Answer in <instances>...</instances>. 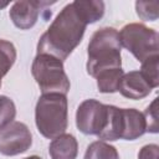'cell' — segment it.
I'll list each match as a JSON object with an SVG mask.
<instances>
[{
    "label": "cell",
    "instance_id": "1",
    "mask_svg": "<svg viewBox=\"0 0 159 159\" xmlns=\"http://www.w3.org/2000/svg\"><path fill=\"white\" fill-rule=\"evenodd\" d=\"M87 24L73 2L67 4L37 42V53L51 55L62 62L81 43Z\"/></svg>",
    "mask_w": 159,
    "mask_h": 159
},
{
    "label": "cell",
    "instance_id": "2",
    "mask_svg": "<svg viewBox=\"0 0 159 159\" xmlns=\"http://www.w3.org/2000/svg\"><path fill=\"white\" fill-rule=\"evenodd\" d=\"M120 40L114 27H102L97 30L88 43L87 73L96 77L99 72L108 68H120Z\"/></svg>",
    "mask_w": 159,
    "mask_h": 159
},
{
    "label": "cell",
    "instance_id": "3",
    "mask_svg": "<svg viewBox=\"0 0 159 159\" xmlns=\"http://www.w3.org/2000/svg\"><path fill=\"white\" fill-rule=\"evenodd\" d=\"M37 130L47 139L65 134L68 125V102L66 94H42L35 108Z\"/></svg>",
    "mask_w": 159,
    "mask_h": 159
},
{
    "label": "cell",
    "instance_id": "4",
    "mask_svg": "<svg viewBox=\"0 0 159 159\" xmlns=\"http://www.w3.org/2000/svg\"><path fill=\"white\" fill-rule=\"evenodd\" d=\"M31 73L42 94H67L71 83L65 72L63 62L51 55L37 53L31 65Z\"/></svg>",
    "mask_w": 159,
    "mask_h": 159
},
{
    "label": "cell",
    "instance_id": "5",
    "mask_svg": "<svg viewBox=\"0 0 159 159\" xmlns=\"http://www.w3.org/2000/svg\"><path fill=\"white\" fill-rule=\"evenodd\" d=\"M122 47L143 62L149 57L159 55V35L154 29L139 22H132L122 27L118 32Z\"/></svg>",
    "mask_w": 159,
    "mask_h": 159
},
{
    "label": "cell",
    "instance_id": "6",
    "mask_svg": "<svg viewBox=\"0 0 159 159\" xmlns=\"http://www.w3.org/2000/svg\"><path fill=\"white\" fill-rule=\"evenodd\" d=\"M107 116V104L97 99L83 101L76 112V125L80 132L87 135H98L103 129Z\"/></svg>",
    "mask_w": 159,
    "mask_h": 159
},
{
    "label": "cell",
    "instance_id": "7",
    "mask_svg": "<svg viewBox=\"0 0 159 159\" xmlns=\"http://www.w3.org/2000/svg\"><path fill=\"white\" fill-rule=\"evenodd\" d=\"M32 144L29 127L22 122H12L0 130V154L14 157L25 153Z\"/></svg>",
    "mask_w": 159,
    "mask_h": 159
},
{
    "label": "cell",
    "instance_id": "8",
    "mask_svg": "<svg viewBox=\"0 0 159 159\" xmlns=\"http://www.w3.org/2000/svg\"><path fill=\"white\" fill-rule=\"evenodd\" d=\"M50 4H55V1L52 2L35 1V0L15 1L10 7L9 16L17 29L29 30L37 22L42 9Z\"/></svg>",
    "mask_w": 159,
    "mask_h": 159
},
{
    "label": "cell",
    "instance_id": "9",
    "mask_svg": "<svg viewBox=\"0 0 159 159\" xmlns=\"http://www.w3.org/2000/svg\"><path fill=\"white\" fill-rule=\"evenodd\" d=\"M118 91L125 98L142 99L152 92V87L148 84L139 71H130L123 75L118 86Z\"/></svg>",
    "mask_w": 159,
    "mask_h": 159
},
{
    "label": "cell",
    "instance_id": "10",
    "mask_svg": "<svg viewBox=\"0 0 159 159\" xmlns=\"http://www.w3.org/2000/svg\"><path fill=\"white\" fill-rule=\"evenodd\" d=\"M147 132L145 118L135 108H122V134L120 139L135 140Z\"/></svg>",
    "mask_w": 159,
    "mask_h": 159
},
{
    "label": "cell",
    "instance_id": "11",
    "mask_svg": "<svg viewBox=\"0 0 159 159\" xmlns=\"http://www.w3.org/2000/svg\"><path fill=\"white\" fill-rule=\"evenodd\" d=\"M51 159H76L78 143L72 134H61L52 139L48 147Z\"/></svg>",
    "mask_w": 159,
    "mask_h": 159
},
{
    "label": "cell",
    "instance_id": "12",
    "mask_svg": "<svg viewBox=\"0 0 159 159\" xmlns=\"http://www.w3.org/2000/svg\"><path fill=\"white\" fill-rule=\"evenodd\" d=\"M122 134V108L107 104V116L103 129L97 135L103 140H118Z\"/></svg>",
    "mask_w": 159,
    "mask_h": 159
},
{
    "label": "cell",
    "instance_id": "13",
    "mask_svg": "<svg viewBox=\"0 0 159 159\" xmlns=\"http://www.w3.org/2000/svg\"><path fill=\"white\" fill-rule=\"evenodd\" d=\"M73 5L87 25L101 20L106 10L104 2L101 0H75Z\"/></svg>",
    "mask_w": 159,
    "mask_h": 159
},
{
    "label": "cell",
    "instance_id": "14",
    "mask_svg": "<svg viewBox=\"0 0 159 159\" xmlns=\"http://www.w3.org/2000/svg\"><path fill=\"white\" fill-rule=\"evenodd\" d=\"M124 72L120 68H108L99 72L94 78L97 80L98 91L102 93H114L118 91L119 82Z\"/></svg>",
    "mask_w": 159,
    "mask_h": 159
},
{
    "label": "cell",
    "instance_id": "15",
    "mask_svg": "<svg viewBox=\"0 0 159 159\" xmlns=\"http://www.w3.org/2000/svg\"><path fill=\"white\" fill-rule=\"evenodd\" d=\"M84 159H119V154L116 147L103 140H97L87 147Z\"/></svg>",
    "mask_w": 159,
    "mask_h": 159
},
{
    "label": "cell",
    "instance_id": "16",
    "mask_svg": "<svg viewBox=\"0 0 159 159\" xmlns=\"http://www.w3.org/2000/svg\"><path fill=\"white\" fill-rule=\"evenodd\" d=\"M16 60V48L12 42L0 39V87L1 78L10 71Z\"/></svg>",
    "mask_w": 159,
    "mask_h": 159
},
{
    "label": "cell",
    "instance_id": "17",
    "mask_svg": "<svg viewBox=\"0 0 159 159\" xmlns=\"http://www.w3.org/2000/svg\"><path fill=\"white\" fill-rule=\"evenodd\" d=\"M158 68H159V55L153 56L147 58L145 61L142 62V67H140V73L144 77V80L148 82V84L153 88H157L159 86V73H158Z\"/></svg>",
    "mask_w": 159,
    "mask_h": 159
},
{
    "label": "cell",
    "instance_id": "18",
    "mask_svg": "<svg viewBox=\"0 0 159 159\" xmlns=\"http://www.w3.org/2000/svg\"><path fill=\"white\" fill-rule=\"evenodd\" d=\"M16 116V107L11 98L0 96V130L14 122Z\"/></svg>",
    "mask_w": 159,
    "mask_h": 159
},
{
    "label": "cell",
    "instance_id": "19",
    "mask_svg": "<svg viewBox=\"0 0 159 159\" xmlns=\"http://www.w3.org/2000/svg\"><path fill=\"white\" fill-rule=\"evenodd\" d=\"M137 15L144 21H155L159 16V2L158 1H137L135 2Z\"/></svg>",
    "mask_w": 159,
    "mask_h": 159
},
{
    "label": "cell",
    "instance_id": "20",
    "mask_svg": "<svg viewBox=\"0 0 159 159\" xmlns=\"http://www.w3.org/2000/svg\"><path fill=\"white\" fill-rule=\"evenodd\" d=\"M147 124V132L149 133H158L159 132V123H158V98H155L144 111L143 113Z\"/></svg>",
    "mask_w": 159,
    "mask_h": 159
},
{
    "label": "cell",
    "instance_id": "21",
    "mask_svg": "<svg viewBox=\"0 0 159 159\" xmlns=\"http://www.w3.org/2000/svg\"><path fill=\"white\" fill-rule=\"evenodd\" d=\"M138 159H159V147L157 144L144 145L138 153Z\"/></svg>",
    "mask_w": 159,
    "mask_h": 159
},
{
    "label": "cell",
    "instance_id": "22",
    "mask_svg": "<svg viewBox=\"0 0 159 159\" xmlns=\"http://www.w3.org/2000/svg\"><path fill=\"white\" fill-rule=\"evenodd\" d=\"M24 159H42V158H40L39 155H30V157H27V158H24Z\"/></svg>",
    "mask_w": 159,
    "mask_h": 159
},
{
    "label": "cell",
    "instance_id": "23",
    "mask_svg": "<svg viewBox=\"0 0 159 159\" xmlns=\"http://www.w3.org/2000/svg\"><path fill=\"white\" fill-rule=\"evenodd\" d=\"M7 5H9V2H7V1H5V2H0V9L5 7V6H7Z\"/></svg>",
    "mask_w": 159,
    "mask_h": 159
}]
</instances>
